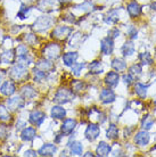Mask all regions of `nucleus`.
<instances>
[{
  "label": "nucleus",
  "mask_w": 156,
  "mask_h": 157,
  "mask_svg": "<svg viewBox=\"0 0 156 157\" xmlns=\"http://www.w3.org/2000/svg\"><path fill=\"white\" fill-rule=\"evenodd\" d=\"M141 72H142V68H141L140 64H133L129 68V73L131 75H139L141 74Z\"/></svg>",
  "instance_id": "obj_40"
},
{
  "label": "nucleus",
  "mask_w": 156,
  "mask_h": 157,
  "mask_svg": "<svg viewBox=\"0 0 156 157\" xmlns=\"http://www.w3.org/2000/svg\"><path fill=\"white\" fill-rule=\"evenodd\" d=\"M114 49V42L113 39L111 36H107V38H104V39L100 41V50L104 55H111L113 52Z\"/></svg>",
  "instance_id": "obj_10"
},
{
  "label": "nucleus",
  "mask_w": 156,
  "mask_h": 157,
  "mask_svg": "<svg viewBox=\"0 0 156 157\" xmlns=\"http://www.w3.org/2000/svg\"><path fill=\"white\" fill-rule=\"evenodd\" d=\"M16 91V86H15V83L13 82V81H5L2 83V86H0V92L4 94V96H7V97H10L13 94H15Z\"/></svg>",
  "instance_id": "obj_11"
},
{
  "label": "nucleus",
  "mask_w": 156,
  "mask_h": 157,
  "mask_svg": "<svg viewBox=\"0 0 156 157\" xmlns=\"http://www.w3.org/2000/svg\"><path fill=\"white\" fill-rule=\"evenodd\" d=\"M30 10H31V8H30V7L22 6V7H21V9L18 10V13H17V17H20L21 20L26 18V16H27V14L30 13Z\"/></svg>",
  "instance_id": "obj_41"
},
{
  "label": "nucleus",
  "mask_w": 156,
  "mask_h": 157,
  "mask_svg": "<svg viewBox=\"0 0 156 157\" xmlns=\"http://www.w3.org/2000/svg\"><path fill=\"white\" fill-rule=\"evenodd\" d=\"M106 137L111 139V140H115L119 138V128H117L115 124H111L109 128L107 129V132H106Z\"/></svg>",
  "instance_id": "obj_28"
},
{
  "label": "nucleus",
  "mask_w": 156,
  "mask_h": 157,
  "mask_svg": "<svg viewBox=\"0 0 156 157\" xmlns=\"http://www.w3.org/2000/svg\"><path fill=\"white\" fill-rule=\"evenodd\" d=\"M57 151V147L54 144H45L38 151L39 155L41 156H54Z\"/></svg>",
  "instance_id": "obj_16"
},
{
  "label": "nucleus",
  "mask_w": 156,
  "mask_h": 157,
  "mask_svg": "<svg viewBox=\"0 0 156 157\" xmlns=\"http://www.w3.org/2000/svg\"><path fill=\"white\" fill-rule=\"evenodd\" d=\"M45 118H46V114L43 112H41V110H33V112L30 113L29 122L35 126H40L42 124V122L45 121Z\"/></svg>",
  "instance_id": "obj_9"
},
{
  "label": "nucleus",
  "mask_w": 156,
  "mask_h": 157,
  "mask_svg": "<svg viewBox=\"0 0 156 157\" xmlns=\"http://www.w3.org/2000/svg\"><path fill=\"white\" fill-rule=\"evenodd\" d=\"M111 66H112V68L115 70L116 72H122L127 68V63L121 58H114L113 60H112Z\"/></svg>",
  "instance_id": "obj_25"
},
{
  "label": "nucleus",
  "mask_w": 156,
  "mask_h": 157,
  "mask_svg": "<svg viewBox=\"0 0 156 157\" xmlns=\"http://www.w3.org/2000/svg\"><path fill=\"white\" fill-rule=\"evenodd\" d=\"M8 136V130L6 125H0V139H6Z\"/></svg>",
  "instance_id": "obj_44"
},
{
  "label": "nucleus",
  "mask_w": 156,
  "mask_h": 157,
  "mask_svg": "<svg viewBox=\"0 0 156 157\" xmlns=\"http://www.w3.org/2000/svg\"><path fill=\"white\" fill-rule=\"evenodd\" d=\"M122 78H123V82H124L127 86H130V84L132 83V81H133L132 75L130 74V73H129V74H124Z\"/></svg>",
  "instance_id": "obj_45"
},
{
  "label": "nucleus",
  "mask_w": 156,
  "mask_h": 157,
  "mask_svg": "<svg viewBox=\"0 0 156 157\" xmlns=\"http://www.w3.org/2000/svg\"><path fill=\"white\" fill-rule=\"evenodd\" d=\"M25 126H26V122L23 121V120H18V121H17V123H16V129L18 130V131L23 130Z\"/></svg>",
  "instance_id": "obj_46"
},
{
  "label": "nucleus",
  "mask_w": 156,
  "mask_h": 157,
  "mask_svg": "<svg viewBox=\"0 0 156 157\" xmlns=\"http://www.w3.org/2000/svg\"><path fill=\"white\" fill-rule=\"evenodd\" d=\"M35 136H37V131L33 128H24L21 133V138L23 141H32Z\"/></svg>",
  "instance_id": "obj_22"
},
{
  "label": "nucleus",
  "mask_w": 156,
  "mask_h": 157,
  "mask_svg": "<svg viewBox=\"0 0 156 157\" xmlns=\"http://www.w3.org/2000/svg\"><path fill=\"white\" fill-rule=\"evenodd\" d=\"M154 102H155V105H156V98H155V100H154Z\"/></svg>",
  "instance_id": "obj_53"
},
{
  "label": "nucleus",
  "mask_w": 156,
  "mask_h": 157,
  "mask_svg": "<svg viewBox=\"0 0 156 157\" xmlns=\"http://www.w3.org/2000/svg\"><path fill=\"white\" fill-rule=\"evenodd\" d=\"M2 39H4V36H2V33L0 32V43H1V41H2Z\"/></svg>",
  "instance_id": "obj_52"
},
{
  "label": "nucleus",
  "mask_w": 156,
  "mask_h": 157,
  "mask_svg": "<svg viewBox=\"0 0 156 157\" xmlns=\"http://www.w3.org/2000/svg\"><path fill=\"white\" fill-rule=\"evenodd\" d=\"M33 75H34V80L38 81V82L42 81L43 78H46V73L41 71V70H39V68H37V67L33 70Z\"/></svg>",
  "instance_id": "obj_38"
},
{
  "label": "nucleus",
  "mask_w": 156,
  "mask_h": 157,
  "mask_svg": "<svg viewBox=\"0 0 156 157\" xmlns=\"http://www.w3.org/2000/svg\"><path fill=\"white\" fill-rule=\"evenodd\" d=\"M82 150H83V147L80 142H73L71 144V154L72 155H82Z\"/></svg>",
  "instance_id": "obj_33"
},
{
  "label": "nucleus",
  "mask_w": 156,
  "mask_h": 157,
  "mask_svg": "<svg viewBox=\"0 0 156 157\" xmlns=\"http://www.w3.org/2000/svg\"><path fill=\"white\" fill-rule=\"evenodd\" d=\"M153 124H154V120L150 116H145V118L142 120V123H141V126L144 130H149L152 129Z\"/></svg>",
  "instance_id": "obj_37"
},
{
  "label": "nucleus",
  "mask_w": 156,
  "mask_h": 157,
  "mask_svg": "<svg viewBox=\"0 0 156 157\" xmlns=\"http://www.w3.org/2000/svg\"><path fill=\"white\" fill-rule=\"evenodd\" d=\"M15 50L7 49L0 55V63L1 64H14L15 62Z\"/></svg>",
  "instance_id": "obj_13"
},
{
  "label": "nucleus",
  "mask_w": 156,
  "mask_h": 157,
  "mask_svg": "<svg viewBox=\"0 0 156 157\" xmlns=\"http://www.w3.org/2000/svg\"><path fill=\"white\" fill-rule=\"evenodd\" d=\"M83 34L81 32H76L74 33V36H72V39L70 41V46L73 48H78L82 42H83Z\"/></svg>",
  "instance_id": "obj_27"
},
{
  "label": "nucleus",
  "mask_w": 156,
  "mask_h": 157,
  "mask_svg": "<svg viewBox=\"0 0 156 157\" xmlns=\"http://www.w3.org/2000/svg\"><path fill=\"white\" fill-rule=\"evenodd\" d=\"M128 34H129L132 39H135V38H137V30L133 28V26H131V28H130V30L128 31Z\"/></svg>",
  "instance_id": "obj_47"
},
{
  "label": "nucleus",
  "mask_w": 156,
  "mask_h": 157,
  "mask_svg": "<svg viewBox=\"0 0 156 157\" xmlns=\"http://www.w3.org/2000/svg\"><path fill=\"white\" fill-rule=\"evenodd\" d=\"M31 63H32V59L30 58L27 55L22 56V57H18V62H17V64H20V65H22V66L29 67L30 65H31Z\"/></svg>",
  "instance_id": "obj_39"
},
{
  "label": "nucleus",
  "mask_w": 156,
  "mask_h": 157,
  "mask_svg": "<svg viewBox=\"0 0 156 157\" xmlns=\"http://www.w3.org/2000/svg\"><path fill=\"white\" fill-rule=\"evenodd\" d=\"M111 34H112V36H111L112 39H113V38H117V36H120V31H119L117 29H114L113 31H111Z\"/></svg>",
  "instance_id": "obj_49"
},
{
  "label": "nucleus",
  "mask_w": 156,
  "mask_h": 157,
  "mask_svg": "<svg viewBox=\"0 0 156 157\" xmlns=\"http://www.w3.org/2000/svg\"><path fill=\"white\" fill-rule=\"evenodd\" d=\"M135 142L139 146H146L149 142V134L147 130L140 131L135 136Z\"/></svg>",
  "instance_id": "obj_19"
},
{
  "label": "nucleus",
  "mask_w": 156,
  "mask_h": 157,
  "mask_svg": "<svg viewBox=\"0 0 156 157\" xmlns=\"http://www.w3.org/2000/svg\"><path fill=\"white\" fill-rule=\"evenodd\" d=\"M35 67L43 72H50L54 70V64L51 63L49 59L43 58V59L38 60V62L35 63Z\"/></svg>",
  "instance_id": "obj_20"
},
{
  "label": "nucleus",
  "mask_w": 156,
  "mask_h": 157,
  "mask_svg": "<svg viewBox=\"0 0 156 157\" xmlns=\"http://www.w3.org/2000/svg\"><path fill=\"white\" fill-rule=\"evenodd\" d=\"M139 59L142 64H147V65H150L153 64V58L149 52H142L139 55Z\"/></svg>",
  "instance_id": "obj_34"
},
{
  "label": "nucleus",
  "mask_w": 156,
  "mask_h": 157,
  "mask_svg": "<svg viewBox=\"0 0 156 157\" xmlns=\"http://www.w3.org/2000/svg\"><path fill=\"white\" fill-rule=\"evenodd\" d=\"M24 156H32V157H35L37 156V151H34V150H26L25 153L23 154Z\"/></svg>",
  "instance_id": "obj_48"
},
{
  "label": "nucleus",
  "mask_w": 156,
  "mask_h": 157,
  "mask_svg": "<svg viewBox=\"0 0 156 157\" xmlns=\"http://www.w3.org/2000/svg\"><path fill=\"white\" fill-rule=\"evenodd\" d=\"M99 134H100V129H99V126L97 124L91 123V124H89V125L87 126L84 136H86V138L89 141H95L99 137Z\"/></svg>",
  "instance_id": "obj_8"
},
{
  "label": "nucleus",
  "mask_w": 156,
  "mask_h": 157,
  "mask_svg": "<svg viewBox=\"0 0 156 157\" xmlns=\"http://www.w3.org/2000/svg\"><path fill=\"white\" fill-rule=\"evenodd\" d=\"M37 7L39 10L45 13L54 12L60 7V0H39Z\"/></svg>",
  "instance_id": "obj_5"
},
{
  "label": "nucleus",
  "mask_w": 156,
  "mask_h": 157,
  "mask_svg": "<svg viewBox=\"0 0 156 157\" xmlns=\"http://www.w3.org/2000/svg\"><path fill=\"white\" fill-rule=\"evenodd\" d=\"M72 32H73V29L72 28L65 26V25H60V26H57V28H55L53 30V32H51V38L59 40V41H63V40H66L71 36Z\"/></svg>",
  "instance_id": "obj_6"
},
{
  "label": "nucleus",
  "mask_w": 156,
  "mask_h": 157,
  "mask_svg": "<svg viewBox=\"0 0 156 157\" xmlns=\"http://www.w3.org/2000/svg\"><path fill=\"white\" fill-rule=\"evenodd\" d=\"M9 76L12 78L14 81H24L29 78V72H27V67H24L20 64H17L15 66H13V68L9 71Z\"/></svg>",
  "instance_id": "obj_3"
},
{
  "label": "nucleus",
  "mask_w": 156,
  "mask_h": 157,
  "mask_svg": "<svg viewBox=\"0 0 156 157\" xmlns=\"http://www.w3.org/2000/svg\"><path fill=\"white\" fill-rule=\"evenodd\" d=\"M99 98H100L103 104H112L115 100V94L111 89H103Z\"/></svg>",
  "instance_id": "obj_17"
},
{
  "label": "nucleus",
  "mask_w": 156,
  "mask_h": 157,
  "mask_svg": "<svg viewBox=\"0 0 156 157\" xmlns=\"http://www.w3.org/2000/svg\"><path fill=\"white\" fill-rule=\"evenodd\" d=\"M60 51H62V48H60V46H59L58 43L56 42L48 43L47 46L42 49V55L46 59L56 60L60 56Z\"/></svg>",
  "instance_id": "obj_1"
},
{
  "label": "nucleus",
  "mask_w": 156,
  "mask_h": 157,
  "mask_svg": "<svg viewBox=\"0 0 156 157\" xmlns=\"http://www.w3.org/2000/svg\"><path fill=\"white\" fill-rule=\"evenodd\" d=\"M122 54L123 56H131L135 52V44H133L132 41H128L125 42L123 46H122Z\"/></svg>",
  "instance_id": "obj_29"
},
{
  "label": "nucleus",
  "mask_w": 156,
  "mask_h": 157,
  "mask_svg": "<svg viewBox=\"0 0 156 157\" xmlns=\"http://www.w3.org/2000/svg\"><path fill=\"white\" fill-rule=\"evenodd\" d=\"M15 52L18 57L29 55V49H27V46H25V44H18L17 48L15 49Z\"/></svg>",
  "instance_id": "obj_35"
},
{
  "label": "nucleus",
  "mask_w": 156,
  "mask_h": 157,
  "mask_svg": "<svg viewBox=\"0 0 156 157\" xmlns=\"http://www.w3.org/2000/svg\"><path fill=\"white\" fill-rule=\"evenodd\" d=\"M73 13H70V14H67V15H65L64 17H73ZM63 20H65V21H68V22H71V23H74V21L75 18H63Z\"/></svg>",
  "instance_id": "obj_50"
},
{
  "label": "nucleus",
  "mask_w": 156,
  "mask_h": 157,
  "mask_svg": "<svg viewBox=\"0 0 156 157\" xmlns=\"http://www.w3.org/2000/svg\"><path fill=\"white\" fill-rule=\"evenodd\" d=\"M76 128V120L74 118H66L62 124V132L64 134H71Z\"/></svg>",
  "instance_id": "obj_12"
},
{
  "label": "nucleus",
  "mask_w": 156,
  "mask_h": 157,
  "mask_svg": "<svg viewBox=\"0 0 156 157\" xmlns=\"http://www.w3.org/2000/svg\"><path fill=\"white\" fill-rule=\"evenodd\" d=\"M66 116V109L62 106H54L51 108V117L54 120H63Z\"/></svg>",
  "instance_id": "obj_23"
},
{
  "label": "nucleus",
  "mask_w": 156,
  "mask_h": 157,
  "mask_svg": "<svg viewBox=\"0 0 156 157\" xmlns=\"http://www.w3.org/2000/svg\"><path fill=\"white\" fill-rule=\"evenodd\" d=\"M25 40H26V42L29 43V44H37V36H34V34H32V33H29V34H26V36H25Z\"/></svg>",
  "instance_id": "obj_43"
},
{
  "label": "nucleus",
  "mask_w": 156,
  "mask_h": 157,
  "mask_svg": "<svg viewBox=\"0 0 156 157\" xmlns=\"http://www.w3.org/2000/svg\"><path fill=\"white\" fill-rule=\"evenodd\" d=\"M120 81V75L116 72H109L105 76V83L106 86H108L109 88H114L119 84Z\"/></svg>",
  "instance_id": "obj_18"
},
{
  "label": "nucleus",
  "mask_w": 156,
  "mask_h": 157,
  "mask_svg": "<svg viewBox=\"0 0 156 157\" xmlns=\"http://www.w3.org/2000/svg\"><path fill=\"white\" fill-rule=\"evenodd\" d=\"M53 23H54V20L51 18L50 16H47V15L39 16V17L35 20L34 23H33L32 28L37 32H42V31H45V30H47V29L50 28L51 25H53Z\"/></svg>",
  "instance_id": "obj_4"
},
{
  "label": "nucleus",
  "mask_w": 156,
  "mask_h": 157,
  "mask_svg": "<svg viewBox=\"0 0 156 157\" xmlns=\"http://www.w3.org/2000/svg\"><path fill=\"white\" fill-rule=\"evenodd\" d=\"M83 67H84V63H74L72 65V73L73 75L75 76H79V75L81 74V71L83 70Z\"/></svg>",
  "instance_id": "obj_36"
},
{
  "label": "nucleus",
  "mask_w": 156,
  "mask_h": 157,
  "mask_svg": "<svg viewBox=\"0 0 156 157\" xmlns=\"http://www.w3.org/2000/svg\"><path fill=\"white\" fill-rule=\"evenodd\" d=\"M83 156H86V157H89V156H94V154L92 153H87V154H84Z\"/></svg>",
  "instance_id": "obj_51"
},
{
  "label": "nucleus",
  "mask_w": 156,
  "mask_h": 157,
  "mask_svg": "<svg viewBox=\"0 0 156 157\" xmlns=\"http://www.w3.org/2000/svg\"><path fill=\"white\" fill-rule=\"evenodd\" d=\"M119 14H117V10H111V12L108 13V18H107V22H109V23H115V22H117L119 21Z\"/></svg>",
  "instance_id": "obj_42"
},
{
  "label": "nucleus",
  "mask_w": 156,
  "mask_h": 157,
  "mask_svg": "<svg viewBox=\"0 0 156 157\" xmlns=\"http://www.w3.org/2000/svg\"><path fill=\"white\" fill-rule=\"evenodd\" d=\"M73 99H74L73 90H70V89H66V88H60V89L57 90V92L55 94L54 101L56 102V104L63 105V104L72 101Z\"/></svg>",
  "instance_id": "obj_2"
},
{
  "label": "nucleus",
  "mask_w": 156,
  "mask_h": 157,
  "mask_svg": "<svg viewBox=\"0 0 156 157\" xmlns=\"http://www.w3.org/2000/svg\"><path fill=\"white\" fill-rule=\"evenodd\" d=\"M12 120V115L9 114V110L4 105H0V121L8 122Z\"/></svg>",
  "instance_id": "obj_30"
},
{
  "label": "nucleus",
  "mask_w": 156,
  "mask_h": 157,
  "mask_svg": "<svg viewBox=\"0 0 156 157\" xmlns=\"http://www.w3.org/2000/svg\"><path fill=\"white\" fill-rule=\"evenodd\" d=\"M24 106H25V101H24L23 97H21V96H15L7 100V108L12 112L21 109Z\"/></svg>",
  "instance_id": "obj_7"
},
{
  "label": "nucleus",
  "mask_w": 156,
  "mask_h": 157,
  "mask_svg": "<svg viewBox=\"0 0 156 157\" xmlns=\"http://www.w3.org/2000/svg\"><path fill=\"white\" fill-rule=\"evenodd\" d=\"M79 55L76 51H71V52H66L63 55V63L66 66H72L73 64L76 62Z\"/></svg>",
  "instance_id": "obj_21"
},
{
  "label": "nucleus",
  "mask_w": 156,
  "mask_h": 157,
  "mask_svg": "<svg viewBox=\"0 0 156 157\" xmlns=\"http://www.w3.org/2000/svg\"><path fill=\"white\" fill-rule=\"evenodd\" d=\"M111 150H112L111 146H109L108 144H106V142L102 141L98 145L97 149H96V154L100 157H105V156H108L109 153H111Z\"/></svg>",
  "instance_id": "obj_24"
},
{
  "label": "nucleus",
  "mask_w": 156,
  "mask_h": 157,
  "mask_svg": "<svg viewBox=\"0 0 156 157\" xmlns=\"http://www.w3.org/2000/svg\"><path fill=\"white\" fill-rule=\"evenodd\" d=\"M72 89L74 92H82L86 89V83L82 81H78V80H73L72 81Z\"/></svg>",
  "instance_id": "obj_32"
},
{
  "label": "nucleus",
  "mask_w": 156,
  "mask_h": 157,
  "mask_svg": "<svg viewBox=\"0 0 156 157\" xmlns=\"http://www.w3.org/2000/svg\"><path fill=\"white\" fill-rule=\"evenodd\" d=\"M21 94L24 98V100H31L37 96V90L32 86L26 84L21 89Z\"/></svg>",
  "instance_id": "obj_15"
},
{
  "label": "nucleus",
  "mask_w": 156,
  "mask_h": 157,
  "mask_svg": "<svg viewBox=\"0 0 156 157\" xmlns=\"http://www.w3.org/2000/svg\"><path fill=\"white\" fill-rule=\"evenodd\" d=\"M127 10H128L131 18H136V17H138V16L141 14V7L137 1H131V2H129L128 6H127Z\"/></svg>",
  "instance_id": "obj_14"
},
{
  "label": "nucleus",
  "mask_w": 156,
  "mask_h": 157,
  "mask_svg": "<svg viewBox=\"0 0 156 157\" xmlns=\"http://www.w3.org/2000/svg\"><path fill=\"white\" fill-rule=\"evenodd\" d=\"M89 70L92 74H100V73L104 72V67H103L102 63L99 60H94V62L90 63Z\"/></svg>",
  "instance_id": "obj_26"
},
{
  "label": "nucleus",
  "mask_w": 156,
  "mask_h": 157,
  "mask_svg": "<svg viewBox=\"0 0 156 157\" xmlns=\"http://www.w3.org/2000/svg\"><path fill=\"white\" fill-rule=\"evenodd\" d=\"M135 90H136L137 96H139L141 99L146 98L147 96V86L141 84V83H137L136 86H135Z\"/></svg>",
  "instance_id": "obj_31"
}]
</instances>
